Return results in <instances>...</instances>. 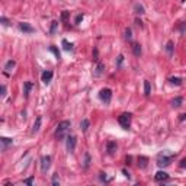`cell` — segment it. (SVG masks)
<instances>
[{
    "mask_svg": "<svg viewBox=\"0 0 186 186\" xmlns=\"http://www.w3.org/2000/svg\"><path fill=\"white\" fill-rule=\"evenodd\" d=\"M176 157V153H169V151H161L157 156V166L159 167H167Z\"/></svg>",
    "mask_w": 186,
    "mask_h": 186,
    "instance_id": "6da1fadb",
    "label": "cell"
},
{
    "mask_svg": "<svg viewBox=\"0 0 186 186\" xmlns=\"http://www.w3.org/2000/svg\"><path fill=\"white\" fill-rule=\"evenodd\" d=\"M70 128H71V122L70 121H61L58 125H57V128H55V138L57 140H63L66 135H67V132L70 131Z\"/></svg>",
    "mask_w": 186,
    "mask_h": 186,
    "instance_id": "7a4b0ae2",
    "label": "cell"
},
{
    "mask_svg": "<svg viewBox=\"0 0 186 186\" xmlns=\"http://www.w3.org/2000/svg\"><path fill=\"white\" fill-rule=\"evenodd\" d=\"M131 114L130 112H124L118 116V122H119V125L124 128V130H128L130 125H131Z\"/></svg>",
    "mask_w": 186,
    "mask_h": 186,
    "instance_id": "3957f363",
    "label": "cell"
},
{
    "mask_svg": "<svg viewBox=\"0 0 186 186\" xmlns=\"http://www.w3.org/2000/svg\"><path fill=\"white\" fill-rule=\"evenodd\" d=\"M99 99H100L102 102H105V103H109V102L112 100V90L108 89V87L102 89V90L99 92Z\"/></svg>",
    "mask_w": 186,
    "mask_h": 186,
    "instance_id": "277c9868",
    "label": "cell"
},
{
    "mask_svg": "<svg viewBox=\"0 0 186 186\" xmlns=\"http://www.w3.org/2000/svg\"><path fill=\"white\" fill-rule=\"evenodd\" d=\"M51 167V156H42L41 157V172L46 173Z\"/></svg>",
    "mask_w": 186,
    "mask_h": 186,
    "instance_id": "5b68a950",
    "label": "cell"
},
{
    "mask_svg": "<svg viewBox=\"0 0 186 186\" xmlns=\"http://www.w3.org/2000/svg\"><path fill=\"white\" fill-rule=\"evenodd\" d=\"M76 144H77V138L74 137V135H70V137H67V150L70 151V153H73L74 150H76Z\"/></svg>",
    "mask_w": 186,
    "mask_h": 186,
    "instance_id": "8992f818",
    "label": "cell"
},
{
    "mask_svg": "<svg viewBox=\"0 0 186 186\" xmlns=\"http://www.w3.org/2000/svg\"><path fill=\"white\" fill-rule=\"evenodd\" d=\"M52 71L51 70H45L42 74H41V80L44 82V84H48L50 82H51V79H52Z\"/></svg>",
    "mask_w": 186,
    "mask_h": 186,
    "instance_id": "52a82bcc",
    "label": "cell"
},
{
    "mask_svg": "<svg viewBox=\"0 0 186 186\" xmlns=\"http://www.w3.org/2000/svg\"><path fill=\"white\" fill-rule=\"evenodd\" d=\"M19 29L22 31V32H25V34H34V32H35V29L31 26L29 23H26V22L19 23Z\"/></svg>",
    "mask_w": 186,
    "mask_h": 186,
    "instance_id": "ba28073f",
    "label": "cell"
},
{
    "mask_svg": "<svg viewBox=\"0 0 186 186\" xmlns=\"http://www.w3.org/2000/svg\"><path fill=\"white\" fill-rule=\"evenodd\" d=\"M116 150H118V144H116L115 141H108V144H106V151H108V154H109V156L115 154Z\"/></svg>",
    "mask_w": 186,
    "mask_h": 186,
    "instance_id": "9c48e42d",
    "label": "cell"
},
{
    "mask_svg": "<svg viewBox=\"0 0 186 186\" xmlns=\"http://www.w3.org/2000/svg\"><path fill=\"white\" fill-rule=\"evenodd\" d=\"M105 71V64L103 63H98L96 67H95V71H93V76L95 77H100Z\"/></svg>",
    "mask_w": 186,
    "mask_h": 186,
    "instance_id": "30bf717a",
    "label": "cell"
},
{
    "mask_svg": "<svg viewBox=\"0 0 186 186\" xmlns=\"http://www.w3.org/2000/svg\"><path fill=\"white\" fill-rule=\"evenodd\" d=\"M137 161H138V167H140V169H147V166H148V157L140 156V157L137 159Z\"/></svg>",
    "mask_w": 186,
    "mask_h": 186,
    "instance_id": "8fae6325",
    "label": "cell"
},
{
    "mask_svg": "<svg viewBox=\"0 0 186 186\" xmlns=\"http://www.w3.org/2000/svg\"><path fill=\"white\" fill-rule=\"evenodd\" d=\"M154 180H157V182H166L169 180V175L166 172H157L156 175H154Z\"/></svg>",
    "mask_w": 186,
    "mask_h": 186,
    "instance_id": "7c38bea8",
    "label": "cell"
},
{
    "mask_svg": "<svg viewBox=\"0 0 186 186\" xmlns=\"http://www.w3.org/2000/svg\"><path fill=\"white\" fill-rule=\"evenodd\" d=\"M0 141H2V150H3V151L7 150V145L13 144V140H12V138H7V137H2V138H0Z\"/></svg>",
    "mask_w": 186,
    "mask_h": 186,
    "instance_id": "4fadbf2b",
    "label": "cell"
},
{
    "mask_svg": "<svg viewBox=\"0 0 186 186\" xmlns=\"http://www.w3.org/2000/svg\"><path fill=\"white\" fill-rule=\"evenodd\" d=\"M32 83L31 82H25L23 83V96H25V99H28L29 98V92H31V89H32Z\"/></svg>",
    "mask_w": 186,
    "mask_h": 186,
    "instance_id": "5bb4252c",
    "label": "cell"
},
{
    "mask_svg": "<svg viewBox=\"0 0 186 186\" xmlns=\"http://www.w3.org/2000/svg\"><path fill=\"white\" fill-rule=\"evenodd\" d=\"M41 122H42V116H37L35 122H34V127H32V134H37L41 128Z\"/></svg>",
    "mask_w": 186,
    "mask_h": 186,
    "instance_id": "9a60e30c",
    "label": "cell"
},
{
    "mask_svg": "<svg viewBox=\"0 0 186 186\" xmlns=\"http://www.w3.org/2000/svg\"><path fill=\"white\" fill-rule=\"evenodd\" d=\"M15 66H16V61L15 60H9L7 63L5 64V70H6V74H9L13 68H15Z\"/></svg>",
    "mask_w": 186,
    "mask_h": 186,
    "instance_id": "2e32d148",
    "label": "cell"
},
{
    "mask_svg": "<svg viewBox=\"0 0 186 186\" xmlns=\"http://www.w3.org/2000/svg\"><path fill=\"white\" fill-rule=\"evenodd\" d=\"M132 52H134V55L135 57H140V55H141V45H140V44H132Z\"/></svg>",
    "mask_w": 186,
    "mask_h": 186,
    "instance_id": "e0dca14e",
    "label": "cell"
},
{
    "mask_svg": "<svg viewBox=\"0 0 186 186\" xmlns=\"http://www.w3.org/2000/svg\"><path fill=\"white\" fill-rule=\"evenodd\" d=\"M90 161H92V157H90V154L89 153H84V161H83V169H89L90 166Z\"/></svg>",
    "mask_w": 186,
    "mask_h": 186,
    "instance_id": "ac0fdd59",
    "label": "cell"
},
{
    "mask_svg": "<svg viewBox=\"0 0 186 186\" xmlns=\"http://www.w3.org/2000/svg\"><path fill=\"white\" fill-rule=\"evenodd\" d=\"M61 44H63V48H64L66 51H73V50H74V48H73V44L68 42L67 39H63V41H61Z\"/></svg>",
    "mask_w": 186,
    "mask_h": 186,
    "instance_id": "d6986e66",
    "label": "cell"
},
{
    "mask_svg": "<svg viewBox=\"0 0 186 186\" xmlns=\"http://www.w3.org/2000/svg\"><path fill=\"white\" fill-rule=\"evenodd\" d=\"M182 103H183V98H180V96H177V98H175L172 100V106L173 108H179V106H182Z\"/></svg>",
    "mask_w": 186,
    "mask_h": 186,
    "instance_id": "ffe728a7",
    "label": "cell"
},
{
    "mask_svg": "<svg viewBox=\"0 0 186 186\" xmlns=\"http://www.w3.org/2000/svg\"><path fill=\"white\" fill-rule=\"evenodd\" d=\"M169 82L172 83V84H176V86H180V84L183 83V80L180 79V77H170Z\"/></svg>",
    "mask_w": 186,
    "mask_h": 186,
    "instance_id": "44dd1931",
    "label": "cell"
},
{
    "mask_svg": "<svg viewBox=\"0 0 186 186\" xmlns=\"http://www.w3.org/2000/svg\"><path fill=\"white\" fill-rule=\"evenodd\" d=\"M150 93H151V86H150V82L145 80V82H144V95H145V96H150Z\"/></svg>",
    "mask_w": 186,
    "mask_h": 186,
    "instance_id": "7402d4cb",
    "label": "cell"
},
{
    "mask_svg": "<svg viewBox=\"0 0 186 186\" xmlns=\"http://www.w3.org/2000/svg\"><path fill=\"white\" fill-rule=\"evenodd\" d=\"M50 51H51V52H54V55H55V58H57V60H60V58H61V54H60V51H58V48H57L55 45H51V46H50Z\"/></svg>",
    "mask_w": 186,
    "mask_h": 186,
    "instance_id": "603a6c76",
    "label": "cell"
},
{
    "mask_svg": "<svg viewBox=\"0 0 186 186\" xmlns=\"http://www.w3.org/2000/svg\"><path fill=\"white\" fill-rule=\"evenodd\" d=\"M166 51L169 52L170 57L173 55V42H172V41H169V42H167V45H166Z\"/></svg>",
    "mask_w": 186,
    "mask_h": 186,
    "instance_id": "cb8c5ba5",
    "label": "cell"
},
{
    "mask_svg": "<svg viewBox=\"0 0 186 186\" xmlns=\"http://www.w3.org/2000/svg\"><path fill=\"white\" fill-rule=\"evenodd\" d=\"M80 127H82V130L86 132V131L89 130V119H83L82 124H80Z\"/></svg>",
    "mask_w": 186,
    "mask_h": 186,
    "instance_id": "d4e9b609",
    "label": "cell"
},
{
    "mask_svg": "<svg viewBox=\"0 0 186 186\" xmlns=\"http://www.w3.org/2000/svg\"><path fill=\"white\" fill-rule=\"evenodd\" d=\"M125 39H127V41H131V39H132V31H131V28H127V29H125Z\"/></svg>",
    "mask_w": 186,
    "mask_h": 186,
    "instance_id": "484cf974",
    "label": "cell"
},
{
    "mask_svg": "<svg viewBox=\"0 0 186 186\" xmlns=\"http://www.w3.org/2000/svg\"><path fill=\"white\" fill-rule=\"evenodd\" d=\"M135 13H137V15H143V13H145V12H144V7H143L141 5L137 3V5H135Z\"/></svg>",
    "mask_w": 186,
    "mask_h": 186,
    "instance_id": "4316f807",
    "label": "cell"
},
{
    "mask_svg": "<svg viewBox=\"0 0 186 186\" xmlns=\"http://www.w3.org/2000/svg\"><path fill=\"white\" fill-rule=\"evenodd\" d=\"M57 26H58V22H57V21L51 22V29H50V34H51V35H52V34H55V29H57Z\"/></svg>",
    "mask_w": 186,
    "mask_h": 186,
    "instance_id": "83f0119b",
    "label": "cell"
},
{
    "mask_svg": "<svg viewBox=\"0 0 186 186\" xmlns=\"http://www.w3.org/2000/svg\"><path fill=\"white\" fill-rule=\"evenodd\" d=\"M68 16H70V12H67V10H64L63 13H61V19H63L64 22L68 21Z\"/></svg>",
    "mask_w": 186,
    "mask_h": 186,
    "instance_id": "f1b7e54d",
    "label": "cell"
},
{
    "mask_svg": "<svg viewBox=\"0 0 186 186\" xmlns=\"http://www.w3.org/2000/svg\"><path fill=\"white\" fill-rule=\"evenodd\" d=\"M0 22H2V25H3V26H9V25H10V21H9L7 18H5V16L0 18Z\"/></svg>",
    "mask_w": 186,
    "mask_h": 186,
    "instance_id": "f546056e",
    "label": "cell"
},
{
    "mask_svg": "<svg viewBox=\"0 0 186 186\" xmlns=\"http://www.w3.org/2000/svg\"><path fill=\"white\" fill-rule=\"evenodd\" d=\"M83 18H84V15L83 13H80V15H77V16H76V21H74V23L76 25H79L82 21H83Z\"/></svg>",
    "mask_w": 186,
    "mask_h": 186,
    "instance_id": "4dcf8cb0",
    "label": "cell"
},
{
    "mask_svg": "<svg viewBox=\"0 0 186 186\" xmlns=\"http://www.w3.org/2000/svg\"><path fill=\"white\" fill-rule=\"evenodd\" d=\"M51 183H52V185H58V173H54V175H52Z\"/></svg>",
    "mask_w": 186,
    "mask_h": 186,
    "instance_id": "1f68e13d",
    "label": "cell"
},
{
    "mask_svg": "<svg viewBox=\"0 0 186 186\" xmlns=\"http://www.w3.org/2000/svg\"><path fill=\"white\" fill-rule=\"evenodd\" d=\"M99 177H100V180H102V182H108V176H106V173L100 172V173H99Z\"/></svg>",
    "mask_w": 186,
    "mask_h": 186,
    "instance_id": "d6a6232c",
    "label": "cell"
},
{
    "mask_svg": "<svg viewBox=\"0 0 186 186\" xmlns=\"http://www.w3.org/2000/svg\"><path fill=\"white\" fill-rule=\"evenodd\" d=\"M23 183H26V185H32V183H34V177H32V176H31V177H28V179H25V180H23Z\"/></svg>",
    "mask_w": 186,
    "mask_h": 186,
    "instance_id": "836d02e7",
    "label": "cell"
},
{
    "mask_svg": "<svg viewBox=\"0 0 186 186\" xmlns=\"http://www.w3.org/2000/svg\"><path fill=\"white\" fill-rule=\"evenodd\" d=\"M135 23H137V26H140V28H141V29L144 28V25H143V22H141V21H140V19H135Z\"/></svg>",
    "mask_w": 186,
    "mask_h": 186,
    "instance_id": "e575fe53",
    "label": "cell"
},
{
    "mask_svg": "<svg viewBox=\"0 0 186 186\" xmlns=\"http://www.w3.org/2000/svg\"><path fill=\"white\" fill-rule=\"evenodd\" d=\"M122 61H124V55H119V57H118V67H121Z\"/></svg>",
    "mask_w": 186,
    "mask_h": 186,
    "instance_id": "d590c367",
    "label": "cell"
},
{
    "mask_svg": "<svg viewBox=\"0 0 186 186\" xmlns=\"http://www.w3.org/2000/svg\"><path fill=\"white\" fill-rule=\"evenodd\" d=\"M180 167H182V169H186V159H183V160L180 161Z\"/></svg>",
    "mask_w": 186,
    "mask_h": 186,
    "instance_id": "8d00e7d4",
    "label": "cell"
},
{
    "mask_svg": "<svg viewBox=\"0 0 186 186\" xmlns=\"http://www.w3.org/2000/svg\"><path fill=\"white\" fill-rule=\"evenodd\" d=\"M2 96H6V86H2Z\"/></svg>",
    "mask_w": 186,
    "mask_h": 186,
    "instance_id": "74e56055",
    "label": "cell"
},
{
    "mask_svg": "<svg viewBox=\"0 0 186 186\" xmlns=\"http://www.w3.org/2000/svg\"><path fill=\"white\" fill-rule=\"evenodd\" d=\"M125 161H127V164H131V161H132V157H131V156H128V157L125 159Z\"/></svg>",
    "mask_w": 186,
    "mask_h": 186,
    "instance_id": "f35d334b",
    "label": "cell"
},
{
    "mask_svg": "<svg viewBox=\"0 0 186 186\" xmlns=\"http://www.w3.org/2000/svg\"><path fill=\"white\" fill-rule=\"evenodd\" d=\"M122 173H124V175H125V177H128V179L131 177V176H130V173L127 172V170H125V169H124V170H122Z\"/></svg>",
    "mask_w": 186,
    "mask_h": 186,
    "instance_id": "ab89813d",
    "label": "cell"
},
{
    "mask_svg": "<svg viewBox=\"0 0 186 186\" xmlns=\"http://www.w3.org/2000/svg\"><path fill=\"white\" fill-rule=\"evenodd\" d=\"M186 119V114H183V115H180V121H185Z\"/></svg>",
    "mask_w": 186,
    "mask_h": 186,
    "instance_id": "60d3db41",
    "label": "cell"
}]
</instances>
